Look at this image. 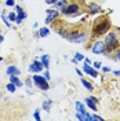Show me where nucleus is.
Here are the masks:
<instances>
[{"instance_id": "nucleus-16", "label": "nucleus", "mask_w": 120, "mask_h": 121, "mask_svg": "<svg viewBox=\"0 0 120 121\" xmlns=\"http://www.w3.org/2000/svg\"><path fill=\"white\" fill-rule=\"evenodd\" d=\"M10 81H11V83H14L17 87H21V85H22L21 80L18 78V76H10Z\"/></svg>"}, {"instance_id": "nucleus-24", "label": "nucleus", "mask_w": 120, "mask_h": 121, "mask_svg": "<svg viewBox=\"0 0 120 121\" xmlns=\"http://www.w3.org/2000/svg\"><path fill=\"white\" fill-rule=\"evenodd\" d=\"M101 66H102V65H101V62H94V69H101Z\"/></svg>"}, {"instance_id": "nucleus-13", "label": "nucleus", "mask_w": 120, "mask_h": 121, "mask_svg": "<svg viewBox=\"0 0 120 121\" xmlns=\"http://www.w3.org/2000/svg\"><path fill=\"white\" fill-rule=\"evenodd\" d=\"M86 105H87V107L92 109L94 112L97 110V103H95V102H94V100H92L91 98H87V99H86Z\"/></svg>"}, {"instance_id": "nucleus-4", "label": "nucleus", "mask_w": 120, "mask_h": 121, "mask_svg": "<svg viewBox=\"0 0 120 121\" xmlns=\"http://www.w3.org/2000/svg\"><path fill=\"white\" fill-rule=\"evenodd\" d=\"M79 4L77 3H73V4H69V6H65L62 8V14L64 15H73V14H77L79 13Z\"/></svg>"}, {"instance_id": "nucleus-10", "label": "nucleus", "mask_w": 120, "mask_h": 121, "mask_svg": "<svg viewBox=\"0 0 120 121\" xmlns=\"http://www.w3.org/2000/svg\"><path fill=\"white\" fill-rule=\"evenodd\" d=\"M86 40H87V33H86V32H79L77 36L73 39V43H83V41H86Z\"/></svg>"}, {"instance_id": "nucleus-18", "label": "nucleus", "mask_w": 120, "mask_h": 121, "mask_svg": "<svg viewBox=\"0 0 120 121\" xmlns=\"http://www.w3.org/2000/svg\"><path fill=\"white\" fill-rule=\"evenodd\" d=\"M88 7H90V10H91V13H92V14H98V13H101V8L98 7L97 4H94V3H91Z\"/></svg>"}, {"instance_id": "nucleus-12", "label": "nucleus", "mask_w": 120, "mask_h": 121, "mask_svg": "<svg viewBox=\"0 0 120 121\" xmlns=\"http://www.w3.org/2000/svg\"><path fill=\"white\" fill-rule=\"evenodd\" d=\"M7 73L10 76H18L21 72H19V69L15 68V66H8V68H7Z\"/></svg>"}, {"instance_id": "nucleus-3", "label": "nucleus", "mask_w": 120, "mask_h": 121, "mask_svg": "<svg viewBox=\"0 0 120 121\" xmlns=\"http://www.w3.org/2000/svg\"><path fill=\"white\" fill-rule=\"evenodd\" d=\"M33 81H35V84L37 85L40 90L43 91H47L48 88H50V85H48V83H47V78L46 77H43V76H39V74H35L33 77Z\"/></svg>"}, {"instance_id": "nucleus-17", "label": "nucleus", "mask_w": 120, "mask_h": 121, "mask_svg": "<svg viewBox=\"0 0 120 121\" xmlns=\"http://www.w3.org/2000/svg\"><path fill=\"white\" fill-rule=\"evenodd\" d=\"M53 6H54V8H64L66 6V0H58L57 3H54Z\"/></svg>"}, {"instance_id": "nucleus-34", "label": "nucleus", "mask_w": 120, "mask_h": 121, "mask_svg": "<svg viewBox=\"0 0 120 121\" xmlns=\"http://www.w3.org/2000/svg\"><path fill=\"white\" fill-rule=\"evenodd\" d=\"M115 74H116V76H120V70H116V72H115Z\"/></svg>"}, {"instance_id": "nucleus-26", "label": "nucleus", "mask_w": 120, "mask_h": 121, "mask_svg": "<svg viewBox=\"0 0 120 121\" xmlns=\"http://www.w3.org/2000/svg\"><path fill=\"white\" fill-rule=\"evenodd\" d=\"M35 120H40V112H39V110H36V112H35Z\"/></svg>"}, {"instance_id": "nucleus-32", "label": "nucleus", "mask_w": 120, "mask_h": 121, "mask_svg": "<svg viewBox=\"0 0 120 121\" xmlns=\"http://www.w3.org/2000/svg\"><path fill=\"white\" fill-rule=\"evenodd\" d=\"M104 72H106V73H108V72H111V68H104Z\"/></svg>"}, {"instance_id": "nucleus-21", "label": "nucleus", "mask_w": 120, "mask_h": 121, "mask_svg": "<svg viewBox=\"0 0 120 121\" xmlns=\"http://www.w3.org/2000/svg\"><path fill=\"white\" fill-rule=\"evenodd\" d=\"M15 88H18V87H17L14 83H11V81H10V84L7 85V90L10 91V92H15Z\"/></svg>"}, {"instance_id": "nucleus-7", "label": "nucleus", "mask_w": 120, "mask_h": 121, "mask_svg": "<svg viewBox=\"0 0 120 121\" xmlns=\"http://www.w3.org/2000/svg\"><path fill=\"white\" fill-rule=\"evenodd\" d=\"M83 70H84V73L86 74H90L91 77H98V73H97V69H94V68H91L90 66V63H84V68H83Z\"/></svg>"}, {"instance_id": "nucleus-5", "label": "nucleus", "mask_w": 120, "mask_h": 121, "mask_svg": "<svg viewBox=\"0 0 120 121\" xmlns=\"http://www.w3.org/2000/svg\"><path fill=\"white\" fill-rule=\"evenodd\" d=\"M91 51L94 54H102L105 52V43L104 41H95L94 44H92V47H91Z\"/></svg>"}, {"instance_id": "nucleus-30", "label": "nucleus", "mask_w": 120, "mask_h": 121, "mask_svg": "<svg viewBox=\"0 0 120 121\" xmlns=\"http://www.w3.org/2000/svg\"><path fill=\"white\" fill-rule=\"evenodd\" d=\"M25 84H26L28 87H30V85H32V81H30V80H26V81H25Z\"/></svg>"}, {"instance_id": "nucleus-11", "label": "nucleus", "mask_w": 120, "mask_h": 121, "mask_svg": "<svg viewBox=\"0 0 120 121\" xmlns=\"http://www.w3.org/2000/svg\"><path fill=\"white\" fill-rule=\"evenodd\" d=\"M76 109L79 110V113L84 114V116H86V117H87L88 120H91V116H90L88 113H87V112H86V109H84V106H83L82 103H80V102H76Z\"/></svg>"}, {"instance_id": "nucleus-25", "label": "nucleus", "mask_w": 120, "mask_h": 121, "mask_svg": "<svg viewBox=\"0 0 120 121\" xmlns=\"http://www.w3.org/2000/svg\"><path fill=\"white\" fill-rule=\"evenodd\" d=\"M6 6H11V7H13V6H15V4H14V0H6Z\"/></svg>"}, {"instance_id": "nucleus-27", "label": "nucleus", "mask_w": 120, "mask_h": 121, "mask_svg": "<svg viewBox=\"0 0 120 121\" xmlns=\"http://www.w3.org/2000/svg\"><path fill=\"white\" fill-rule=\"evenodd\" d=\"M17 19V15L14 13H10V21H15Z\"/></svg>"}, {"instance_id": "nucleus-19", "label": "nucleus", "mask_w": 120, "mask_h": 121, "mask_svg": "<svg viewBox=\"0 0 120 121\" xmlns=\"http://www.w3.org/2000/svg\"><path fill=\"white\" fill-rule=\"evenodd\" d=\"M48 33H50V29H48V28H42L40 32H39V36H40V37H47Z\"/></svg>"}, {"instance_id": "nucleus-29", "label": "nucleus", "mask_w": 120, "mask_h": 121, "mask_svg": "<svg viewBox=\"0 0 120 121\" xmlns=\"http://www.w3.org/2000/svg\"><path fill=\"white\" fill-rule=\"evenodd\" d=\"M91 120H102V118H101V117H99V116H91Z\"/></svg>"}, {"instance_id": "nucleus-22", "label": "nucleus", "mask_w": 120, "mask_h": 121, "mask_svg": "<svg viewBox=\"0 0 120 121\" xmlns=\"http://www.w3.org/2000/svg\"><path fill=\"white\" fill-rule=\"evenodd\" d=\"M1 19L4 21V23H6L7 26H11V23H10V21L7 19V17H6V14H1Z\"/></svg>"}, {"instance_id": "nucleus-1", "label": "nucleus", "mask_w": 120, "mask_h": 121, "mask_svg": "<svg viewBox=\"0 0 120 121\" xmlns=\"http://www.w3.org/2000/svg\"><path fill=\"white\" fill-rule=\"evenodd\" d=\"M119 36L116 32H109L106 35V39H105V51L108 50L109 52L111 51H115L116 48H119Z\"/></svg>"}, {"instance_id": "nucleus-2", "label": "nucleus", "mask_w": 120, "mask_h": 121, "mask_svg": "<svg viewBox=\"0 0 120 121\" xmlns=\"http://www.w3.org/2000/svg\"><path fill=\"white\" fill-rule=\"evenodd\" d=\"M109 28H111V22H109V19L102 18L101 21H97V22H95L94 29H92V33H94V36H101V35L108 33Z\"/></svg>"}, {"instance_id": "nucleus-35", "label": "nucleus", "mask_w": 120, "mask_h": 121, "mask_svg": "<svg viewBox=\"0 0 120 121\" xmlns=\"http://www.w3.org/2000/svg\"><path fill=\"white\" fill-rule=\"evenodd\" d=\"M0 41H3V37H1V32H0Z\"/></svg>"}, {"instance_id": "nucleus-23", "label": "nucleus", "mask_w": 120, "mask_h": 121, "mask_svg": "<svg viewBox=\"0 0 120 121\" xmlns=\"http://www.w3.org/2000/svg\"><path fill=\"white\" fill-rule=\"evenodd\" d=\"M75 56H76V59H77V60H83V59H84V56H83L80 52H76Z\"/></svg>"}, {"instance_id": "nucleus-8", "label": "nucleus", "mask_w": 120, "mask_h": 121, "mask_svg": "<svg viewBox=\"0 0 120 121\" xmlns=\"http://www.w3.org/2000/svg\"><path fill=\"white\" fill-rule=\"evenodd\" d=\"M43 63L42 62H33V63H30V66H29V72H32V73H37V72H42L43 70Z\"/></svg>"}, {"instance_id": "nucleus-31", "label": "nucleus", "mask_w": 120, "mask_h": 121, "mask_svg": "<svg viewBox=\"0 0 120 121\" xmlns=\"http://www.w3.org/2000/svg\"><path fill=\"white\" fill-rule=\"evenodd\" d=\"M44 77H46V78H47V80H50V73L47 72V73H46V74H44Z\"/></svg>"}, {"instance_id": "nucleus-15", "label": "nucleus", "mask_w": 120, "mask_h": 121, "mask_svg": "<svg viewBox=\"0 0 120 121\" xmlns=\"http://www.w3.org/2000/svg\"><path fill=\"white\" fill-rule=\"evenodd\" d=\"M42 63H43V66L46 69H48V66H50V56L48 55H43L42 56Z\"/></svg>"}, {"instance_id": "nucleus-6", "label": "nucleus", "mask_w": 120, "mask_h": 121, "mask_svg": "<svg viewBox=\"0 0 120 121\" xmlns=\"http://www.w3.org/2000/svg\"><path fill=\"white\" fill-rule=\"evenodd\" d=\"M46 13H47L46 23H51V22L54 21V19H57V18H58V15H60V13H57L55 10H47Z\"/></svg>"}, {"instance_id": "nucleus-14", "label": "nucleus", "mask_w": 120, "mask_h": 121, "mask_svg": "<svg viewBox=\"0 0 120 121\" xmlns=\"http://www.w3.org/2000/svg\"><path fill=\"white\" fill-rule=\"evenodd\" d=\"M51 105H53V100H50V99L43 100V109H44L46 112H50L51 110Z\"/></svg>"}, {"instance_id": "nucleus-20", "label": "nucleus", "mask_w": 120, "mask_h": 121, "mask_svg": "<svg viewBox=\"0 0 120 121\" xmlns=\"http://www.w3.org/2000/svg\"><path fill=\"white\" fill-rule=\"evenodd\" d=\"M82 84L86 87V88H87V91H94V87H92V85H91V83H88L86 78H82Z\"/></svg>"}, {"instance_id": "nucleus-28", "label": "nucleus", "mask_w": 120, "mask_h": 121, "mask_svg": "<svg viewBox=\"0 0 120 121\" xmlns=\"http://www.w3.org/2000/svg\"><path fill=\"white\" fill-rule=\"evenodd\" d=\"M57 1H58V0H46V3L50 4V6H53L54 3H57Z\"/></svg>"}, {"instance_id": "nucleus-9", "label": "nucleus", "mask_w": 120, "mask_h": 121, "mask_svg": "<svg viewBox=\"0 0 120 121\" xmlns=\"http://www.w3.org/2000/svg\"><path fill=\"white\" fill-rule=\"evenodd\" d=\"M15 10H17V13H18V15H17V19H15V22L17 23H19L21 25V22H22V19L26 17V14L23 13V10L19 6H15Z\"/></svg>"}, {"instance_id": "nucleus-36", "label": "nucleus", "mask_w": 120, "mask_h": 121, "mask_svg": "<svg viewBox=\"0 0 120 121\" xmlns=\"http://www.w3.org/2000/svg\"><path fill=\"white\" fill-rule=\"evenodd\" d=\"M1 60H3V58H1V56H0V62H1Z\"/></svg>"}, {"instance_id": "nucleus-33", "label": "nucleus", "mask_w": 120, "mask_h": 121, "mask_svg": "<svg viewBox=\"0 0 120 121\" xmlns=\"http://www.w3.org/2000/svg\"><path fill=\"white\" fill-rule=\"evenodd\" d=\"M116 56H117V59L120 60V50H119V51H117V54H116Z\"/></svg>"}]
</instances>
